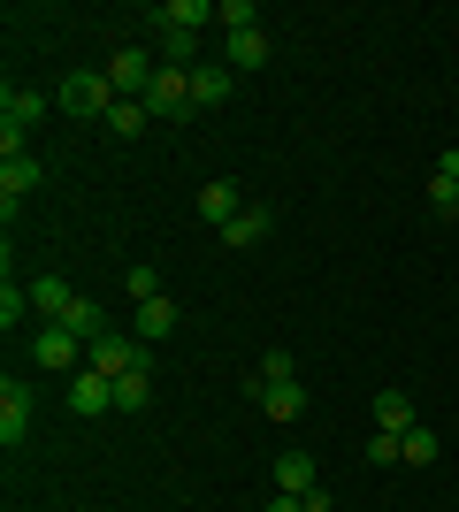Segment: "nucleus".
I'll return each mask as SVG.
<instances>
[{"label":"nucleus","instance_id":"nucleus-1","mask_svg":"<svg viewBox=\"0 0 459 512\" xmlns=\"http://www.w3.org/2000/svg\"><path fill=\"white\" fill-rule=\"evenodd\" d=\"M115 100H123V92L108 85V69H77V77H62V92H54V107L77 115V123H108Z\"/></svg>","mask_w":459,"mask_h":512},{"label":"nucleus","instance_id":"nucleus-2","mask_svg":"<svg viewBox=\"0 0 459 512\" xmlns=\"http://www.w3.org/2000/svg\"><path fill=\"white\" fill-rule=\"evenodd\" d=\"M146 115L153 123H184V115H199L192 107V69H161L146 85Z\"/></svg>","mask_w":459,"mask_h":512},{"label":"nucleus","instance_id":"nucleus-3","mask_svg":"<svg viewBox=\"0 0 459 512\" xmlns=\"http://www.w3.org/2000/svg\"><path fill=\"white\" fill-rule=\"evenodd\" d=\"M77 329H62V321H46L39 337H31V360H39V375H77Z\"/></svg>","mask_w":459,"mask_h":512},{"label":"nucleus","instance_id":"nucleus-4","mask_svg":"<svg viewBox=\"0 0 459 512\" xmlns=\"http://www.w3.org/2000/svg\"><path fill=\"white\" fill-rule=\"evenodd\" d=\"M153 77H161V62H153V54H138V46H115V54H108V85L123 92V100H146Z\"/></svg>","mask_w":459,"mask_h":512},{"label":"nucleus","instance_id":"nucleus-5","mask_svg":"<svg viewBox=\"0 0 459 512\" xmlns=\"http://www.w3.org/2000/svg\"><path fill=\"white\" fill-rule=\"evenodd\" d=\"M138 360H146V344L123 337V329H108V337H92V344H85V367H92V375H108V383L123 375V367H138Z\"/></svg>","mask_w":459,"mask_h":512},{"label":"nucleus","instance_id":"nucleus-6","mask_svg":"<svg viewBox=\"0 0 459 512\" xmlns=\"http://www.w3.org/2000/svg\"><path fill=\"white\" fill-rule=\"evenodd\" d=\"M39 184H46L39 161H31V153H8V161H0V214H16L23 199L39 192Z\"/></svg>","mask_w":459,"mask_h":512},{"label":"nucleus","instance_id":"nucleus-7","mask_svg":"<svg viewBox=\"0 0 459 512\" xmlns=\"http://www.w3.org/2000/svg\"><path fill=\"white\" fill-rule=\"evenodd\" d=\"M69 413H77V421L115 413V383H108V375H92V367H77V383H69Z\"/></svg>","mask_w":459,"mask_h":512},{"label":"nucleus","instance_id":"nucleus-8","mask_svg":"<svg viewBox=\"0 0 459 512\" xmlns=\"http://www.w3.org/2000/svg\"><path fill=\"white\" fill-rule=\"evenodd\" d=\"M39 115H46L39 92H23V85L0 92V130H8V138H31V123H39Z\"/></svg>","mask_w":459,"mask_h":512},{"label":"nucleus","instance_id":"nucleus-9","mask_svg":"<svg viewBox=\"0 0 459 512\" xmlns=\"http://www.w3.org/2000/svg\"><path fill=\"white\" fill-rule=\"evenodd\" d=\"M230 92H238V69L230 62H199L192 69V107H222Z\"/></svg>","mask_w":459,"mask_h":512},{"label":"nucleus","instance_id":"nucleus-10","mask_svg":"<svg viewBox=\"0 0 459 512\" xmlns=\"http://www.w3.org/2000/svg\"><path fill=\"white\" fill-rule=\"evenodd\" d=\"M23 436H31V390H16V383H0V444L16 451Z\"/></svg>","mask_w":459,"mask_h":512},{"label":"nucleus","instance_id":"nucleus-11","mask_svg":"<svg viewBox=\"0 0 459 512\" xmlns=\"http://www.w3.org/2000/svg\"><path fill=\"white\" fill-rule=\"evenodd\" d=\"M238 214H245V199H238V184H230V176H215V184L199 192V222H215V230H230Z\"/></svg>","mask_w":459,"mask_h":512},{"label":"nucleus","instance_id":"nucleus-12","mask_svg":"<svg viewBox=\"0 0 459 512\" xmlns=\"http://www.w3.org/2000/svg\"><path fill=\"white\" fill-rule=\"evenodd\" d=\"M314 482H322V467H314V451H284V459H276V490H284V497H306Z\"/></svg>","mask_w":459,"mask_h":512},{"label":"nucleus","instance_id":"nucleus-13","mask_svg":"<svg viewBox=\"0 0 459 512\" xmlns=\"http://www.w3.org/2000/svg\"><path fill=\"white\" fill-rule=\"evenodd\" d=\"M253 398H261L268 421H299V413H306V390L299 383H253Z\"/></svg>","mask_w":459,"mask_h":512},{"label":"nucleus","instance_id":"nucleus-14","mask_svg":"<svg viewBox=\"0 0 459 512\" xmlns=\"http://www.w3.org/2000/svg\"><path fill=\"white\" fill-rule=\"evenodd\" d=\"M146 398H153V367L138 360V367L115 375V413H146Z\"/></svg>","mask_w":459,"mask_h":512},{"label":"nucleus","instance_id":"nucleus-15","mask_svg":"<svg viewBox=\"0 0 459 512\" xmlns=\"http://www.w3.org/2000/svg\"><path fill=\"white\" fill-rule=\"evenodd\" d=\"M31 306H39V321H69V306H77V291H69L62 276H39V283H31Z\"/></svg>","mask_w":459,"mask_h":512},{"label":"nucleus","instance_id":"nucleus-16","mask_svg":"<svg viewBox=\"0 0 459 512\" xmlns=\"http://www.w3.org/2000/svg\"><path fill=\"white\" fill-rule=\"evenodd\" d=\"M375 428H383V436H406V428H414V398H406V390H375Z\"/></svg>","mask_w":459,"mask_h":512},{"label":"nucleus","instance_id":"nucleus-17","mask_svg":"<svg viewBox=\"0 0 459 512\" xmlns=\"http://www.w3.org/2000/svg\"><path fill=\"white\" fill-rule=\"evenodd\" d=\"M268 230H276V214H268V207H245L238 222H230V230H222V245H230V253H245V245H261Z\"/></svg>","mask_w":459,"mask_h":512},{"label":"nucleus","instance_id":"nucleus-18","mask_svg":"<svg viewBox=\"0 0 459 512\" xmlns=\"http://www.w3.org/2000/svg\"><path fill=\"white\" fill-rule=\"evenodd\" d=\"M222 62L238 69V77H245V69H261V62H268V31H261V23H253V31H238V39H230V54H222Z\"/></svg>","mask_w":459,"mask_h":512},{"label":"nucleus","instance_id":"nucleus-19","mask_svg":"<svg viewBox=\"0 0 459 512\" xmlns=\"http://www.w3.org/2000/svg\"><path fill=\"white\" fill-rule=\"evenodd\" d=\"M169 329H176V299H169V291H161V299H146V306H138V344L169 337Z\"/></svg>","mask_w":459,"mask_h":512},{"label":"nucleus","instance_id":"nucleus-20","mask_svg":"<svg viewBox=\"0 0 459 512\" xmlns=\"http://www.w3.org/2000/svg\"><path fill=\"white\" fill-rule=\"evenodd\" d=\"M31 314H39V306H31V283L8 276V283H0V329H23Z\"/></svg>","mask_w":459,"mask_h":512},{"label":"nucleus","instance_id":"nucleus-21","mask_svg":"<svg viewBox=\"0 0 459 512\" xmlns=\"http://www.w3.org/2000/svg\"><path fill=\"white\" fill-rule=\"evenodd\" d=\"M429 199H437L444 214H459V153H444L437 176H429Z\"/></svg>","mask_w":459,"mask_h":512},{"label":"nucleus","instance_id":"nucleus-22","mask_svg":"<svg viewBox=\"0 0 459 512\" xmlns=\"http://www.w3.org/2000/svg\"><path fill=\"white\" fill-rule=\"evenodd\" d=\"M146 123H153V115H146V100H115V107H108V130H115V138H138Z\"/></svg>","mask_w":459,"mask_h":512},{"label":"nucleus","instance_id":"nucleus-23","mask_svg":"<svg viewBox=\"0 0 459 512\" xmlns=\"http://www.w3.org/2000/svg\"><path fill=\"white\" fill-rule=\"evenodd\" d=\"M398 451H406V467H429V459H437V428H406V436H398Z\"/></svg>","mask_w":459,"mask_h":512},{"label":"nucleus","instance_id":"nucleus-24","mask_svg":"<svg viewBox=\"0 0 459 512\" xmlns=\"http://www.w3.org/2000/svg\"><path fill=\"white\" fill-rule=\"evenodd\" d=\"M253 383H299V367H291V352H284V344H276V352H261Z\"/></svg>","mask_w":459,"mask_h":512},{"label":"nucleus","instance_id":"nucleus-25","mask_svg":"<svg viewBox=\"0 0 459 512\" xmlns=\"http://www.w3.org/2000/svg\"><path fill=\"white\" fill-rule=\"evenodd\" d=\"M215 23L230 31V39H238V31H253L261 16H253V0H215Z\"/></svg>","mask_w":459,"mask_h":512},{"label":"nucleus","instance_id":"nucleus-26","mask_svg":"<svg viewBox=\"0 0 459 512\" xmlns=\"http://www.w3.org/2000/svg\"><path fill=\"white\" fill-rule=\"evenodd\" d=\"M391 459H406V451H398V436L375 428V436H368V467H391Z\"/></svg>","mask_w":459,"mask_h":512},{"label":"nucleus","instance_id":"nucleus-27","mask_svg":"<svg viewBox=\"0 0 459 512\" xmlns=\"http://www.w3.org/2000/svg\"><path fill=\"white\" fill-rule=\"evenodd\" d=\"M123 283H131V299H138V306H146V299H161V276H153V268H131Z\"/></svg>","mask_w":459,"mask_h":512},{"label":"nucleus","instance_id":"nucleus-28","mask_svg":"<svg viewBox=\"0 0 459 512\" xmlns=\"http://www.w3.org/2000/svg\"><path fill=\"white\" fill-rule=\"evenodd\" d=\"M261 512H306V505H299V497H284V490H276V497H268Z\"/></svg>","mask_w":459,"mask_h":512}]
</instances>
